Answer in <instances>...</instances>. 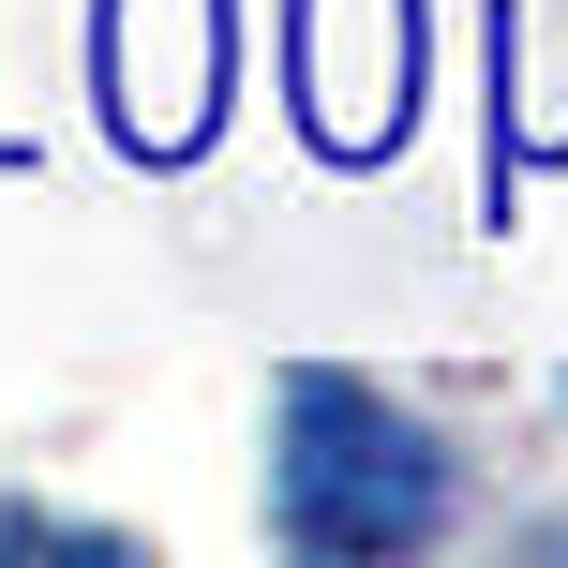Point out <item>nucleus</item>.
<instances>
[{"mask_svg": "<svg viewBox=\"0 0 568 568\" xmlns=\"http://www.w3.org/2000/svg\"><path fill=\"white\" fill-rule=\"evenodd\" d=\"M449 509H464V479L419 404H389L374 374H329V359H300L270 389V539L284 554L389 568V554L449 539Z\"/></svg>", "mask_w": 568, "mask_h": 568, "instance_id": "1", "label": "nucleus"}]
</instances>
